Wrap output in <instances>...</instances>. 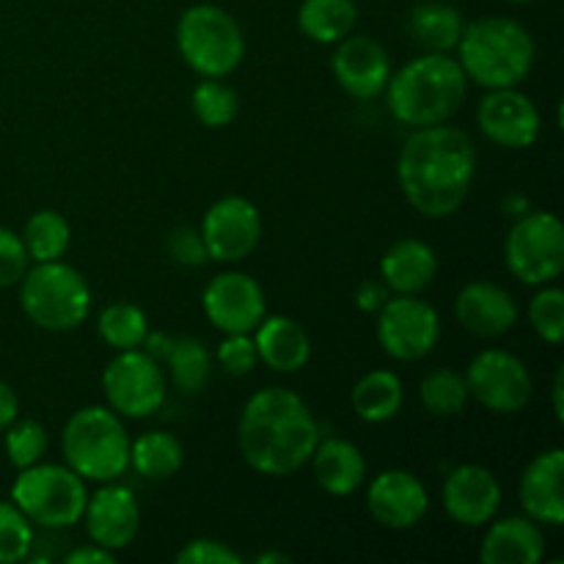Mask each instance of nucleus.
I'll use <instances>...</instances> for the list:
<instances>
[{
  "label": "nucleus",
  "mask_w": 564,
  "mask_h": 564,
  "mask_svg": "<svg viewBox=\"0 0 564 564\" xmlns=\"http://www.w3.org/2000/svg\"><path fill=\"white\" fill-rule=\"evenodd\" d=\"M477 180V147L460 127L411 130L397 158V182L405 202L433 220L460 213Z\"/></svg>",
  "instance_id": "nucleus-1"
},
{
  "label": "nucleus",
  "mask_w": 564,
  "mask_h": 564,
  "mask_svg": "<svg viewBox=\"0 0 564 564\" xmlns=\"http://www.w3.org/2000/svg\"><path fill=\"white\" fill-rule=\"evenodd\" d=\"M319 424L297 391L268 386L248 397L237 422V446L248 466L264 477H292L317 449Z\"/></svg>",
  "instance_id": "nucleus-2"
},
{
  "label": "nucleus",
  "mask_w": 564,
  "mask_h": 564,
  "mask_svg": "<svg viewBox=\"0 0 564 564\" xmlns=\"http://www.w3.org/2000/svg\"><path fill=\"white\" fill-rule=\"evenodd\" d=\"M386 108L408 130L449 121L468 97V77L452 53H422L391 72Z\"/></svg>",
  "instance_id": "nucleus-3"
},
{
  "label": "nucleus",
  "mask_w": 564,
  "mask_h": 564,
  "mask_svg": "<svg viewBox=\"0 0 564 564\" xmlns=\"http://www.w3.org/2000/svg\"><path fill=\"white\" fill-rule=\"evenodd\" d=\"M455 50L468 83H477L485 91L521 86L538 58L534 36L512 17H482L466 22Z\"/></svg>",
  "instance_id": "nucleus-4"
},
{
  "label": "nucleus",
  "mask_w": 564,
  "mask_h": 564,
  "mask_svg": "<svg viewBox=\"0 0 564 564\" xmlns=\"http://www.w3.org/2000/svg\"><path fill=\"white\" fill-rule=\"evenodd\" d=\"M130 433L108 405H86L72 413L61 433L64 463L86 482H116L130 468Z\"/></svg>",
  "instance_id": "nucleus-5"
},
{
  "label": "nucleus",
  "mask_w": 564,
  "mask_h": 564,
  "mask_svg": "<svg viewBox=\"0 0 564 564\" xmlns=\"http://www.w3.org/2000/svg\"><path fill=\"white\" fill-rule=\"evenodd\" d=\"M17 286L25 317L47 334H69L91 314V286L86 275L64 259L36 262Z\"/></svg>",
  "instance_id": "nucleus-6"
},
{
  "label": "nucleus",
  "mask_w": 564,
  "mask_h": 564,
  "mask_svg": "<svg viewBox=\"0 0 564 564\" xmlns=\"http://www.w3.org/2000/svg\"><path fill=\"white\" fill-rule=\"evenodd\" d=\"M176 50L198 77H229L246 58V33L226 9L196 3L176 20Z\"/></svg>",
  "instance_id": "nucleus-7"
},
{
  "label": "nucleus",
  "mask_w": 564,
  "mask_h": 564,
  "mask_svg": "<svg viewBox=\"0 0 564 564\" xmlns=\"http://www.w3.org/2000/svg\"><path fill=\"white\" fill-rule=\"evenodd\" d=\"M11 501L33 527L72 529L80 523L88 501L86 479L58 463H36L22 468L11 485Z\"/></svg>",
  "instance_id": "nucleus-8"
},
{
  "label": "nucleus",
  "mask_w": 564,
  "mask_h": 564,
  "mask_svg": "<svg viewBox=\"0 0 564 564\" xmlns=\"http://www.w3.org/2000/svg\"><path fill=\"white\" fill-rule=\"evenodd\" d=\"M505 264L521 284H554L564 273L562 220L549 209H529L512 220L505 240Z\"/></svg>",
  "instance_id": "nucleus-9"
},
{
  "label": "nucleus",
  "mask_w": 564,
  "mask_h": 564,
  "mask_svg": "<svg viewBox=\"0 0 564 564\" xmlns=\"http://www.w3.org/2000/svg\"><path fill=\"white\" fill-rule=\"evenodd\" d=\"M105 405L121 419H149L165 405L169 378L158 358L149 356L143 347L116 352L102 369Z\"/></svg>",
  "instance_id": "nucleus-10"
},
{
  "label": "nucleus",
  "mask_w": 564,
  "mask_h": 564,
  "mask_svg": "<svg viewBox=\"0 0 564 564\" xmlns=\"http://www.w3.org/2000/svg\"><path fill=\"white\" fill-rule=\"evenodd\" d=\"M375 317L380 350L394 361H422L438 347L441 317L422 295H391Z\"/></svg>",
  "instance_id": "nucleus-11"
},
{
  "label": "nucleus",
  "mask_w": 564,
  "mask_h": 564,
  "mask_svg": "<svg viewBox=\"0 0 564 564\" xmlns=\"http://www.w3.org/2000/svg\"><path fill=\"white\" fill-rule=\"evenodd\" d=\"M463 378L471 400L499 416L521 413L534 394V380L527 364L516 352L499 347L477 352Z\"/></svg>",
  "instance_id": "nucleus-12"
},
{
  "label": "nucleus",
  "mask_w": 564,
  "mask_h": 564,
  "mask_svg": "<svg viewBox=\"0 0 564 564\" xmlns=\"http://www.w3.org/2000/svg\"><path fill=\"white\" fill-rule=\"evenodd\" d=\"M209 259L224 264L246 262L262 240V215L246 196H224L204 213L198 226Z\"/></svg>",
  "instance_id": "nucleus-13"
},
{
  "label": "nucleus",
  "mask_w": 564,
  "mask_h": 564,
  "mask_svg": "<svg viewBox=\"0 0 564 564\" xmlns=\"http://www.w3.org/2000/svg\"><path fill=\"white\" fill-rule=\"evenodd\" d=\"M202 308L220 334H253L268 314V297L253 275L226 270L215 275L202 295Z\"/></svg>",
  "instance_id": "nucleus-14"
},
{
  "label": "nucleus",
  "mask_w": 564,
  "mask_h": 564,
  "mask_svg": "<svg viewBox=\"0 0 564 564\" xmlns=\"http://www.w3.org/2000/svg\"><path fill=\"white\" fill-rule=\"evenodd\" d=\"M477 124L490 143L501 149H529L543 132V116L521 88H490L477 108Z\"/></svg>",
  "instance_id": "nucleus-15"
},
{
  "label": "nucleus",
  "mask_w": 564,
  "mask_h": 564,
  "mask_svg": "<svg viewBox=\"0 0 564 564\" xmlns=\"http://www.w3.org/2000/svg\"><path fill=\"white\" fill-rule=\"evenodd\" d=\"M441 501L452 523L463 529H485L499 516L505 490L490 468L479 463H463L446 474Z\"/></svg>",
  "instance_id": "nucleus-16"
},
{
  "label": "nucleus",
  "mask_w": 564,
  "mask_h": 564,
  "mask_svg": "<svg viewBox=\"0 0 564 564\" xmlns=\"http://www.w3.org/2000/svg\"><path fill=\"white\" fill-rule=\"evenodd\" d=\"M367 510L378 527L391 532L416 529L430 512L427 485L408 468H386L369 479Z\"/></svg>",
  "instance_id": "nucleus-17"
},
{
  "label": "nucleus",
  "mask_w": 564,
  "mask_h": 564,
  "mask_svg": "<svg viewBox=\"0 0 564 564\" xmlns=\"http://www.w3.org/2000/svg\"><path fill=\"white\" fill-rule=\"evenodd\" d=\"M80 521L86 523L91 543L119 554L130 549L132 540L141 532V505L130 488L119 485V479L102 482L97 494H88Z\"/></svg>",
  "instance_id": "nucleus-18"
},
{
  "label": "nucleus",
  "mask_w": 564,
  "mask_h": 564,
  "mask_svg": "<svg viewBox=\"0 0 564 564\" xmlns=\"http://www.w3.org/2000/svg\"><path fill=\"white\" fill-rule=\"evenodd\" d=\"M330 72L334 80L347 97L352 99H378L383 97L386 83L391 77V58L383 44L372 36H345L334 44Z\"/></svg>",
  "instance_id": "nucleus-19"
},
{
  "label": "nucleus",
  "mask_w": 564,
  "mask_h": 564,
  "mask_svg": "<svg viewBox=\"0 0 564 564\" xmlns=\"http://www.w3.org/2000/svg\"><path fill=\"white\" fill-rule=\"evenodd\" d=\"M523 516L543 529H560L564 523V449L551 446L527 463L518 482Z\"/></svg>",
  "instance_id": "nucleus-20"
},
{
  "label": "nucleus",
  "mask_w": 564,
  "mask_h": 564,
  "mask_svg": "<svg viewBox=\"0 0 564 564\" xmlns=\"http://www.w3.org/2000/svg\"><path fill=\"white\" fill-rule=\"evenodd\" d=\"M518 303L496 281H468L455 301V317L463 330L479 339H499L518 323Z\"/></svg>",
  "instance_id": "nucleus-21"
},
{
  "label": "nucleus",
  "mask_w": 564,
  "mask_h": 564,
  "mask_svg": "<svg viewBox=\"0 0 564 564\" xmlns=\"http://www.w3.org/2000/svg\"><path fill=\"white\" fill-rule=\"evenodd\" d=\"M378 270L391 295H422L435 284L438 253L419 237H402L386 248Z\"/></svg>",
  "instance_id": "nucleus-22"
},
{
  "label": "nucleus",
  "mask_w": 564,
  "mask_h": 564,
  "mask_svg": "<svg viewBox=\"0 0 564 564\" xmlns=\"http://www.w3.org/2000/svg\"><path fill=\"white\" fill-rule=\"evenodd\" d=\"M479 545L485 564H538L545 556V529L529 516L490 521Z\"/></svg>",
  "instance_id": "nucleus-23"
},
{
  "label": "nucleus",
  "mask_w": 564,
  "mask_h": 564,
  "mask_svg": "<svg viewBox=\"0 0 564 564\" xmlns=\"http://www.w3.org/2000/svg\"><path fill=\"white\" fill-rule=\"evenodd\" d=\"M253 345H257L259 364L279 375L301 372L312 358V339L297 319L286 314H264L262 323L253 328Z\"/></svg>",
  "instance_id": "nucleus-24"
},
{
  "label": "nucleus",
  "mask_w": 564,
  "mask_h": 564,
  "mask_svg": "<svg viewBox=\"0 0 564 564\" xmlns=\"http://www.w3.org/2000/svg\"><path fill=\"white\" fill-rule=\"evenodd\" d=\"M308 463L314 468V482L328 496L345 499L358 494L367 482V457L347 438H319Z\"/></svg>",
  "instance_id": "nucleus-25"
},
{
  "label": "nucleus",
  "mask_w": 564,
  "mask_h": 564,
  "mask_svg": "<svg viewBox=\"0 0 564 564\" xmlns=\"http://www.w3.org/2000/svg\"><path fill=\"white\" fill-rule=\"evenodd\" d=\"M463 28H466V20H463L460 9L444 3V0H424V3L413 6V11L408 14V36L424 53H455Z\"/></svg>",
  "instance_id": "nucleus-26"
},
{
  "label": "nucleus",
  "mask_w": 564,
  "mask_h": 564,
  "mask_svg": "<svg viewBox=\"0 0 564 564\" xmlns=\"http://www.w3.org/2000/svg\"><path fill=\"white\" fill-rule=\"evenodd\" d=\"M352 411L367 424H386L400 416L405 405V386L391 369H369L352 386Z\"/></svg>",
  "instance_id": "nucleus-27"
},
{
  "label": "nucleus",
  "mask_w": 564,
  "mask_h": 564,
  "mask_svg": "<svg viewBox=\"0 0 564 564\" xmlns=\"http://www.w3.org/2000/svg\"><path fill=\"white\" fill-rule=\"evenodd\" d=\"M185 466V446L174 433L149 430L130 441V468L149 482L176 477Z\"/></svg>",
  "instance_id": "nucleus-28"
},
{
  "label": "nucleus",
  "mask_w": 564,
  "mask_h": 564,
  "mask_svg": "<svg viewBox=\"0 0 564 564\" xmlns=\"http://www.w3.org/2000/svg\"><path fill=\"white\" fill-rule=\"evenodd\" d=\"M356 0H303L297 28L314 44H336L356 31Z\"/></svg>",
  "instance_id": "nucleus-29"
},
{
  "label": "nucleus",
  "mask_w": 564,
  "mask_h": 564,
  "mask_svg": "<svg viewBox=\"0 0 564 564\" xmlns=\"http://www.w3.org/2000/svg\"><path fill=\"white\" fill-rule=\"evenodd\" d=\"M163 364L169 367L171 383L182 394H202L213 378V352L196 336H180L171 341Z\"/></svg>",
  "instance_id": "nucleus-30"
},
{
  "label": "nucleus",
  "mask_w": 564,
  "mask_h": 564,
  "mask_svg": "<svg viewBox=\"0 0 564 564\" xmlns=\"http://www.w3.org/2000/svg\"><path fill=\"white\" fill-rule=\"evenodd\" d=\"M22 242L31 262H55L64 259L72 246V226L55 209H39L22 226Z\"/></svg>",
  "instance_id": "nucleus-31"
},
{
  "label": "nucleus",
  "mask_w": 564,
  "mask_h": 564,
  "mask_svg": "<svg viewBox=\"0 0 564 564\" xmlns=\"http://www.w3.org/2000/svg\"><path fill=\"white\" fill-rule=\"evenodd\" d=\"M419 400H422V408L430 416L455 419L466 411L468 402H471V394H468L463 372H455L449 367H438L430 369L422 378V383H419Z\"/></svg>",
  "instance_id": "nucleus-32"
},
{
  "label": "nucleus",
  "mask_w": 564,
  "mask_h": 564,
  "mask_svg": "<svg viewBox=\"0 0 564 564\" xmlns=\"http://www.w3.org/2000/svg\"><path fill=\"white\" fill-rule=\"evenodd\" d=\"M97 330L108 347L116 352L138 350L149 336V317L138 303L116 301L102 308L97 319Z\"/></svg>",
  "instance_id": "nucleus-33"
},
{
  "label": "nucleus",
  "mask_w": 564,
  "mask_h": 564,
  "mask_svg": "<svg viewBox=\"0 0 564 564\" xmlns=\"http://www.w3.org/2000/svg\"><path fill=\"white\" fill-rule=\"evenodd\" d=\"M191 105L204 127L224 130L240 113V94L224 77H202V83H196V88H193Z\"/></svg>",
  "instance_id": "nucleus-34"
},
{
  "label": "nucleus",
  "mask_w": 564,
  "mask_h": 564,
  "mask_svg": "<svg viewBox=\"0 0 564 564\" xmlns=\"http://www.w3.org/2000/svg\"><path fill=\"white\" fill-rule=\"evenodd\" d=\"M47 430H44V424L36 422V419L17 416L14 422L3 430L6 457H9V463L17 471L42 463L44 455H47Z\"/></svg>",
  "instance_id": "nucleus-35"
},
{
  "label": "nucleus",
  "mask_w": 564,
  "mask_h": 564,
  "mask_svg": "<svg viewBox=\"0 0 564 564\" xmlns=\"http://www.w3.org/2000/svg\"><path fill=\"white\" fill-rule=\"evenodd\" d=\"M529 325L545 345H562L564 339V292L554 284L538 286V295L529 301Z\"/></svg>",
  "instance_id": "nucleus-36"
},
{
  "label": "nucleus",
  "mask_w": 564,
  "mask_h": 564,
  "mask_svg": "<svg viewBox=\"0 0 564 564\" xmlns=\"http://www.w3.org/2000/svg\"><path fill=\"white\" fill-rule=\"evenodd\" d=\"M33 551V523L14 501H0V564L25 562Z\"/></svg>",
  "instance_id": "nucleus-37"
},
{
  "label": "nucleus",
  "mask_w": 564,
  "mask_h": 564,
  "mask_svg": "<svg viewBox=\"0 0 564 564\" xmlns=\"http://www.w3.org/2000/svg\"><path fill=\"white\" fill-rule=\"evenodd\" d=\"M215 361H218V367L224 369L229 378H246V375H251L259 364L253 336L226 334L224 341L218 345V352H215Z\"/></svg>",
  "instance_id": "nucleus-38"
},
{
  "label": "nucleus",
  "mask_w": 564,
  "mask_h": 564,
  "mask_svg": "<svg viewBox=\"0 0 564 564\" xmlns=\"http://www.w3.org/2000/svg\"><path fill=\"white\" fill-rule=\"evenodd\" d=\"M28 268H31V257H28L22 237L0 226V290H11L20 284Z\"/></svg>",
  "instance_id": "nucleus-39"
},
{
  "label": "nucleus",
  "mask_w": 564,
  "mask_h": 564,
  "mask_svg": "<svg viewBox=\"0 0 564 564\" xmlns=\"http://www.w3.org/2000/svg\"><path fill=\"white\" fill-rule=\"evenodd\" d=\"M176 564H242V556L229 543L215 538H196L182 545L174 556Z\"/></svg>",
  "instance_id": "nucleus-40"
},
{
  "label": "nucleus",
  "mask_w": 564,
  "mask_h": 564,
  "mask_svg": "<svg viewBox=\"0 0 564 564\" xmlns=\"http://www.w3.org/2000/svg\"><path fill=\"white\" fill-rule=\"evenodd\" d=\"M169 251L185 268H202L209 262L207 246H204L202 231L193 229V226H180L174 235L169 237Z\"/></svg>",
  "instance_id": "nucleus-41"
},
{
  "label": "nucleus",
  "mask_w": 564,
  "mask_h": 564,
  "mask_svg": "<svg viewBox=\"0 0 564 564\" xmlns=\"http://www.w3.org/2000/svg\"><path fill=\"white\" fill-rule=\"evenodd\" d=\"M389 297H391V292H389V286L383 284V281L367 279V281H361V284H358L356 306H358V312H364V314H378L380 308H383V303L389 301Z\"/></svg>",
  "instance_id": "nucleus-42"
},
{
  "label": "nucleus",
  "mask_w": 564,
  "mask_h": 564,
  "mask_svg": "<svg viewBox=\"0 0 564 564\" xmlns=\"http://www.w3.org/2000/svg\"><path fill=\"white\" fill-rule=\"evenodd\" d=\"M64 562L66 564H113L116 554L113 551L102 549V545L88 543V545H83V549H75L72 554H66Z\"/></svg>",
  "instance_id": "nucleus-43"
},
{
  "label": "nucleus",
  "mask_w": 564,
  "mask_h": 564,
  "mask_svg": "<svg viewBox=\"0 0 564 564\" xmlns=\"http://www.w3.org/2000/svg\"><path fill=\"white\" fill-rule=\"evenodd\" d=\"M20 416V397L6 380H0V433Z\"/></svg>",
  "instance_id": "nucleus-44"
},
{
  "label": "nucleus",
  "mask_w": 564,
  "mask_h": 564,
  "mask_svg": "<svg viewBox=\"0 0 564 564\" xmlns=\"http://www.w3.org/2000/svg\"><path fill=\"white\" fill-rule=\"evenodd\" d=\"M501 209H505V213L510 215L512 220H516V218H521V215H527L529 209H532V202H529V196H523V193L512 191V193H507L505 202H501Z\"/></svg>",
  "instance_id": "nucleus-45"
},
{
  "label": "nucleus",
  "mask_w": 564,
  "mask_h": 564,
  "mask_svg": "<svg viewBox=\"0 0 564 564\" xmlns=\"http://www.w3.org/2000/svg\"><path fill=\"white\" fill-rule=\"evenodd\" d=\"M551 411H554L556 422H564V367L556 369L554 383H551Z\"/></svg>",
  "instance_id": "nucleus-46"
},
{
  "label": "nucleus",
  "mask_w": 564,
  "mask_h": 564,
  "mask_svg": "<svg viewBox=\"0 0 564 564\" xmlns=\"http://www.w3.org/2000/svg\"><path fill=\"white\" fill-rule=\"evenodd\" d=\"M171 336H165V334H152V330H149V336H147V341H143V350L149 352V356L152 358H158L160 364H163V358H165V352H169V347H171Z\"/></svg>",
  "instance_id": "nucleus-47"
},
{
  "label": "nucleus",
  "mask_w": 564,
  "mask_h": 564,
  "mask_svg": "<svg viewBox=\"0 0 564 564\" xmlns=\"http://www.w3.org/2000/svg\"><path fill=\"white\" fill-rule=\"evenodd\" d=\"M253 562L257 564H290L292 560L286 554H281V551H268V554H259Z\"/></svg>",
  "instance_id": "nucleus-48"
},
{
  "label": "nucleus",
  "mask_w": 564,
  "mask_h": 564,
  "mask_svg": "<svg viewBox=\"0 0 564 564\" xmlns=\"http://www.w3.org/2000/svg\"><path fill=\"white\" fill-rule=\"evenodd\" d=\"M507 3H518V6H523V3H534V0H507Z\"/></svg>",
  "instance_id": "nucleus-49"
}]
</instances>
